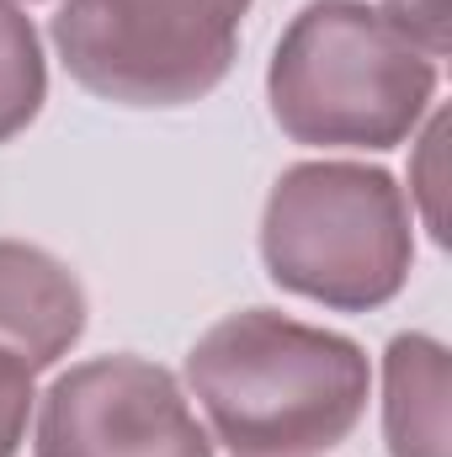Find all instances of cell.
<instances>
[{
    "mask_svg": "<svg viewBox=\"0 0 452 457\" xmlns=\"http://www.w3.org/2000/svg\"><path fill=\"white\" fill-rule=\"evenodd\" d=\"M208 436L239 457H309L340 447L367 410L362 345L277 309L219 320L187 356Z\"/></svg>",
    "mask_w": 452,
    "mask_h": 457,
    "instance_id": "1",
    "label": "cell"
},
{
    "mask_svg": "<svg viewBox=\"0 0 452 457\" xmlns=\"http://www.w3.org/2000/svg\"><path fill=\"white\" fill-rule=\"evenodd\" d=\"M431 96L437 59L362 0L304 5L266 70L277 128L309 149H394L415 133Z\"/></svg>",
    "mask_w": 452,
    "mask_h": 457,
    "instance_id": "2",
    "label": "cell"
},
{
    "mask_svg": "<svg viewBox=\"0 0 452 457\" xmlns=\"http://www.w3.org/2000/svg\"><path fill=\"white\" fill-rule=\"evenodd\" d=\"M261 261L277 287L340 314L399 298L415 266L410 203L378 165L309 160L277 176L261 213Z\"/></svg>",
    "mask_w": 452,
    "mask_h": 457,
    "instance_id": "3",
    "label": "cell"
},
{
    "mask_svg": "<svg viewBox=\"0 0 452 457\" xmlns=\"http://www.w3.org/2000/svg\"><path fill=\"white\" fill-rule=\"evenodd\" d=\"M250 0H64L54 48L113 107H192L224 86Z\"/></svg>",
    "mask_w": 452,
    "mask_h": 457,
    "instance_id": "4",
    "label": "cell"
},
{
    "mask_svg": "<svg viewBox=\"0 0 452 457\" xmlns=\"http://www.w3.org/2000/svg\"><path fill=\"white\" fill-rule=\"evenodd\" d=\"M38 457H213L181 383L144 356H96L38 404Z\"/></svg>",
    "mask_w": 452,
    "mask_h": 457,
    "instance_id": "5",
    "label": "cell"
},
{
    "mask_svg": "<svg viewBox=\"0 0 452 457\" xmlns=\"http://www.w3.org/2000/svg\"><path fill=\"white\" fill-rule=\"evenodd\" d=\"M80 330H86L80 277L38 245L0 239V351L43 372L80 341Z\"/></svg>",
    "mask_w": 452,
    "mask_h": 457,
    "instance_id": "6",
    "label": "cell"
},
{
    "mask_svg": "<svg viewBox=\"0 0 452 457\" xmlns=\"http://www.w3.org/2000/svg\"><path fill=\"white\" fill-rule=\"evenodd\" d=\"M448 345L394 336L383 356V442L389 457H448Z\"/></svg>",
    "mask_w": 452,
    "mask_h": 457,
    "instance_id": "7",
    "label": "cell"
},
{
    "mask_svg": "<svg viewBox=\"0 0 452 457\" xmlns=\"http://www.w3.org/2000/svg\"><path fill=\"white\" fill-rule=\"evenodd\" d=\"M48 102V64L27 11L0 0V144L16 138Z\"/></svg>",
    "mask_w": 452,
    "mask_h": 457,
    "instance_id": "8",
    "label": "cell"
},
{
    "mask_svg": "<svg viewBox=\"0 0 452 457\" xmlns=\"http://www.w3.org/2000/svg\"><path fill=\"white\" fill-rule=\"evenodd\" d=\"M38 394H32V367L11 351H0V457H16L27 436V415H32Z\"/></svg>",
    "mask_w": 452,
    "mask_h": 457,
    "instance_id": "9",
    "label": "cell"
},
{
    "mask_svg": "<svg viewBox=\"0 0 452 457\" xmlns=\"http://www.w3.org/2000/svg\"><path fill=\"white\" fill-rule=\"evenodd\" d=\"M383 16H389L426 59H442V54H448V0H383Z\"/></svg>",
    "mask_w": 452,
    "mask_h": 457,
    "instance_id": "10",
    "label": "cell"
},
{
    "mask_svg": "<svg viewBox=\"0 0 452 457\" xmlns=\"http://www.w3.org/2000/svg\"><path fill=\"white\" fill-rule=\"evenodd\" d=\"M442 138H448V117L437 112L431 117V128H426V138H421V160H415V192H421L426 224H431L437 239H448V228H442V170H437V160H442Z\"/></svg>",
    "mask_w": 452,
    "mask_h": 457,
    "instance_id": "11",
    "label": "cell"
}]
</instances>
